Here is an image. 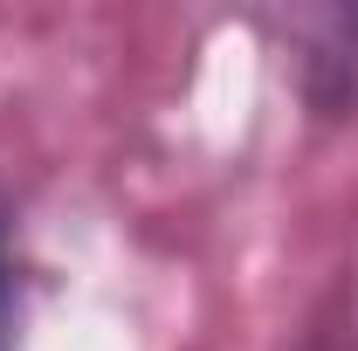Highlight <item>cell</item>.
I'll return each mask as SVG.
<instances>
[{"label":"cell","instance_id":"cell-1","mask_svg":"<svg viewBox=\"0 0 358 351\" xmlns=\"http://www.w3.org/2000/svg\"><path fill=\"white\" fill-rule=\"evenodd\" d=\"M303 96L317 117H345L358 103V14H324L303 55Z\"/></svg>","mask_w":358,"mask_h":351},{"label":"cell","instance_id":"cell-2","mask_svg":"<svg viewBox=\"0 0 358 351\" xmlns=\"http://www.w3.org/2000/svg\"><path fill=\"white\" fill-rule=\"evenodd\" d=\"M14 324H21V275H14V227L0 207V351H14Z\"/></svg>","mask_w":358,"mask_h":351},{"label":"cell","instance_id":"cell-3","mask_svg":"<svg viewBox=\"0 0 358 351\" xmlns=\"http://www.w3.org/2000/svg\"><path fill=\"white\" fill-rule=\"evenodd\" d=\"M289 351H358L352 317H345V310H324V317H310V324L296 331V345H289Z\"/></svg>","mask_w":358,"mask_h":351}]
</instances>
